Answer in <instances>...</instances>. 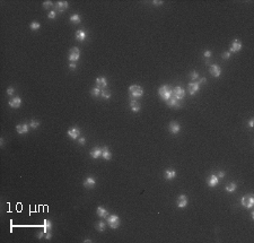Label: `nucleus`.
Instances as JSON below:
<instances>
[{
	"label": "nucleus",
	"instance_id": "1",
	"mask_svg": "<svg viewBox=\"0 0 254 243\" xmlns=\"http://www.w3.org/2000/svg\"><path fill=\"white\" fill-rule=\"evenodd\" d=\"M158 94H159L161 100L168 101V100L172 97V89H171L167 85H163V86L159 87V89H158Z\"/></svg>",
	"mask_w": 254,
	"mask_h": 243
},
{
	"label": "nucleus",
	"instance_id": "2",
	"mask_svg": "<svg viewBox=\"0 0 254 243\" xmlns=\"http://www.w3.org/2000/svg\"><path fill=\"white\" fill-rule=\"evenodd\" d=\"M129 93H130V96L132 98H139L144 95V89L139 85H131L129 87Z\"/></svg>",
	"mask_w": 254,
	"mask_h": 243
},
{
	"label": "nucleus",
	"instance_id": "3",
	"mask_svg": "<svg viewBox=\"0 0 254 243\" xmlns=\"http://www.w3.org/2000/svg\"><path fill=\"white\" fill-rule=\"evenodd\" d=\"M106 218H107V222H108V225H110L111 229L115 230V229H118V227L120 226V218H119L118 215H115V214H111V215H108Z\"/></svg>",
	"mask_w": 254,
	"mask_h": 243
},
{
	"label": "nucleus",
	"instance_id": "4",
	"mask_svg": "<svg viewBox=\"0 0 254 243\" xmlns=\"http://www.w3.org/2000/svg\"><path fill=\"white\" fill-rule=\"evenodd\" d=\"M172 95H173L176 100L181 101V100H183L184 96H185V89L182 88L181 86H175L173 89H172Z\"/></svg>",
	"mask_w": 254,
	"mask_h": 243
},
{
	"label": "nucleus",
	"instance_id": "5",
	"mask_svg": "<svg viewBox=\"0 0 254 243\" xmlns=\"http://www.w3.org/2000/svg\"><path fill=\"white\" fill-rule=\"evenodd\" d=\"M79 57H80V51H79V49L77 46H74V48L70 49V51H69V60H70V62L78 61Z\"/></svg>",
	"mask_w": 254,
	"mask_h": 243
},
{
	"label": "nucleus",
	"instance_id": "6",
	"mask_svg": "<svg viewBox=\"0 0 254 243\" xmlns=\"http://www.w3.org/2000/svg\"><path fill=\"white\" fill-rule=\"evenodd\" d=\"M241 203L243 207L251 209V208H253V206H254V199L252 196H246V197H243V198H242Z\"/></svg>",
	"mask_w": 254,
	"mask_h": 243
},
{
	"label": "nucleus",
	"instance_id": "7",
	"mask_svg": "<svg viewBox=\"0 0 254 243\" xmlns=\"http://www.w3.org/2000/svg\"><path fill=\"white\" fill-rule=\"evenodd\" d=\"M67 135L69 136V137H70L71 139L76 140V139H78V138H79V135H80V130H79V128H77V127L70 128V129H68Z\"/></svg>",
	"mask_w": 254,
	"mask_h": 243
},
{
	"label": "nucleus",
	"instance_id": "8",
	"mask_svg": "<svg viewBox=\"0 0 254 243\" xmlns=\"http://www.w3.org/2000/svg\"><path fill=\"white\" fill-rule=\"evenodd\" d=\"M168 129H170V132H171L172 135H177V134L181 131V126H180V123H177V122L172 121L170 123Z\"/></svg>",
	"mask_w": 254,
	"mask_h": 243
},
{
	"label": "nucleus",
	"instance_id": "9",
	"mask_svg": "<svg viewBox=\"0 0 254 243\" xmlns=\"http://www.w3.org/2000/svg\"><path fill=\"white\" fill-rule=\"evenodd\" d=\"M95 184H96V180L94 179L93 176L86 177L85 181H84V183H82V186H84L86 189H92V188L95 187Z\"/></svg>",
	"mask_w": 254,
	"mask_h": 243
},
{
	"label": "nucleus",
	"instance_id": "10",
	"mask_svg": "<svg viewBox=\"0 0 254 243\" xmlns=\"http://www.w3.org/2000/svg\"><path fill=\"white\" fill-rule=\"evenodd\" d=\"M177 207L178 208H185L187 206V203H189V200H187V197L185 195H181L178 198H177Z\"/></svg>",
	"mask_w": 254,
	"mask_h": 243
},
{
	"label": "nucleus",
	"instance_id": "11",
	"mask_svg": "<svg viewBox=\"0 0 254 243\" xmlns=\"http://www.w3.org/2000/svg\"><path fill=\"white\" fill-rule=\"evenodd\" d=\"M54 6H55L57 12L62 13V12H65V10H67V9H68L69 3H68V1H58V2H57Z\"/></svg>",
	"mask_w": 254,
	"mask_h": 243
},
{
	"label": "nucleus",
	"instance_id": "12",
	"mask_svg": "<svg viewBox=\"0 0 254 243\" xmlns=\"http://www.w3.org/2000/svg\"><path fill=\"white\" fill-rule=\"evenodd\" d=\"M242 49V42L240 40H234L233 41V43H232V45H230V48H229V52L232 53V52H238V51H241Z\"/></svg>",
	"mask_w": 254,
	"mask_h": 243
},
{
	"label": "nucleus",
	"instance_id": "13",
	"mask_svg": "<svg viewBox=\"0 0 254 243\" xmlns=\"http://www.w3.org/2000/svg\"><path fill=\"white\" fill-rule=\"evenodd\" d=\"M209 71H210V74L216 77V78H218V77H220V75H221V68L219 67L218 65H211L210 68H209Z\"/></svg>",
	"mask_w": 254,
	"mask_h": 243
},
{
	"label": "nucleus",
	"instance_id": "14",
	"mask_svg": "<svg viewBox=\"0 0 254 243\" xmlns=\"http://www.w3.org/2000/svg\"><path fill=\"white\" fill-rule=\"evenodd\" d=\"M187 88H189V93L191 95H194L199 89H200V84L197 81V83H190L187 85Z\"/></svg>",
	"mask_w": 254,
	"mask_h": 243
},
{
	"label": "nucleus",
	"instance_id": "15",
	"mask_svg": "<svg viewBox=\"0 0 254 243\" xmlns=\"http://www.w3.org/2000/svg\"><path fill=\"white\" fill-rule=\"evenodd\" d=\"M22 105V98L16 96V97H13L10 101H9V106L13 109H18L19 106Z\"/></svg>",
	"mask_w": 254,
	"mask_h": 243
},
{
	"label": "nucleus",
	"instance_id": "16",
	"mask_svg": "<svg viewBox=\"0 0 254 243\" xmlns=\"http://www.w3.org/2000/svg\"><path fill=\"white\" fill-rule=\"evenodd\" d=\"M16 131H17L19 135H25V134L28 132V124H26V123L17 124V126H16Z\"/></svg>",
	"mask_w": 254,
	"mask_h": 243
},
{
	"label": "nucleus",
	"instance_id": "17",
	"mask_svg": "<svg viewBox=\"0 0 254 243\" xmlns=\"http://www.w3.org/2000/svg\"><path fill=\"white\" fill-rule=\"evenodd\" d=\"M218 183H219V179H218V176L216 175V174H211V175L209 176V179H208V186H209V187L214 188Z\"/></svg>",
	"mask_w": 254,
	"mask_h": 243
},
{
	"label": "nucleus",
	"instance_id": "18",
	"mask_svg": "<svg viewBox=\"0 0 254 243\" xmlns=\"http://www.w3.org/2000/svg\"><path fill=\"white\" fill-rule=\"evenodd\" d=\"M107 81L105 77H98L96 78V87L98 88H106Z\"/></svg>",
	"mask_w": 254,
	"mask_h": 243
},
{
	"label": "nucleus",
	"instance_id": "19",
	"mask_svg": "<svg viewBox=\"0 0 254 243\" xmlns=\"http://www.w3.org/2000/svg\"><path fill=\"white\" fill-rule=\"evenodd\" d=\"M130 108H131V110H132V112H134V113H138L139 111H140V103H138L137 102V100H130Z\"/></svg>",
	"mask_w": 254,
	"mask_h": 243
},
{
	"label": "nucleus",
	"instance_id": "20",
	"mask_svg": "<svg viewBox=\"0 0 254 243\" xmlns=\"http://www.w3.org/2000/svg\"><path fill=\"white\" fill-rule=\"evenodd\" d=\"M76 40L77 41H80V42H82V41H85L86 40V38H87V34H86V32L84 31V29H78L77 32H76Z\"/></svg>",
	"mask_w": 254,
	"mask_h": 243
},
{
	"label": "nucleus",
	"instance_id": "21",
	"mask_svg": "<svg viewBox=\"0 0 254 243\" xmlns=\"http://www.w3.org/2000/svg\"><path fill=\"white\" fill-rule=\"evenodd\" d=\"M96 214H97V216L104 217V218L108 216V212H107L104 207H102V206H98V207H97V209H96Z\"/></svg>",
	"mask_w": 254,
	"mask_h": 243
},
{
	"label": "nucleus",
	"instance_id": "22",
	"mask_svg": "<svg viewBox=\"0 0 254 243\" xmlns=\"http://www.w3.org/2000/svg\"><path fill=\"white\" fill-rule=\"evenodd\" d=\"M102 157L105 160V161H110L111 158H112V154H111V152L108 150L106 146H104L103 148H102Z\"/></svg>",
	"mask_w": 254,
	"mask_h": 243
},
{
	"label": "nucleus",
	"instance_id": "23",
	"mask_svg": "<svg viewBox=\"0 0 254 243\" xmlns=\"http://www.w3.org/2000/svg\"><path fill=\"white\" fill-rule=\"evenodd\" d=\"M166 103H167V105H168V106H171V108H180L178 100H176L173 95H172V97H171L168 101H166Z\"/></svg>",
	"mask_w": 254,
	"mask_h": 243
},
{
	"label": "nucleus",
	"instance_id": "24",
	"mask_svg": "<svg viewBox=\"0 0 254 243\" xmlns=\"http://www.w3.org/2000/svg\"><path fill=\"white\" fill-rule=\"evenodd\" d=\"M101 155H102V148H101V147H95V148H93L92 152H91V156H92V158H94V160L98 158Z\"/></svg>",
	"mask_w": 254,
	"mask_h": 243
},
{
	"label": "nucleus",
	"instance_id": "25",
	"mask_svg": "<svg viewBox=\"0 0 254 243\" xmlns=\"http://www.w3.org/2000/svg\"><path fill=\"white\" fill-rule=\"evenodd\" d=\"M175 176H176V172H175L174 170H166V171H165L164 177H165L166 180H173Z\"/></svg>",
	"mask_w": 254,
	"mask_h": 243
},
{
	"label": "nucleus",
	"instance_id": "26",
	"mask_svg": "<svg viewBox=\"0 0 254 243\" xmlns=\"http://www.w3.org/2000/svg\"><path fill=\"white\" fill-rule=\"evenodd\" d=\"M51 230H52V223L49 219H44L43 220V232L46 233Z\"/></svg>",
	"mask_w": 254,
	"mask_h": 243
},
{
	"label": "nucleus",
	"instance_id": "27",
	"mask_svg": "<svg viewBox=\"0 0 254 243\" xmlns=\"http://www.w3.org/2000/svg\"><path fill=\"white\" fill-rule=\"evenodd\" d=\"M225 189H226V191H227V192H234L235 190L237 189V184H236V183H234V182H230L229 184H227V186H226V188H225Z\"/></svg>",
	"mask_w": 254,
	"mask_h": 243
},
{
	"label": "nucleus",
	"instance_id": "28",
	"mask_svg": "<svg viewBox=\"0 0 254 243\" xmlns=\"http://www.w3.org/2000/svg\"><path fill=\"white\" fill-rule=\"evenodd\" d=\"M70 22L75 23V24H79V23L81 22L80 15H78V14H75V15H72V16L70 17Z\"/></svg>",
	"mask_w": 254,
	"mask_h": 243
},
{
	"label": "nucleus",
	"instance_id": "29",
	"mask_svg": "<svg viewBox=\"0 0 254 243\" xmlns=\"http://www.w3.org/2000/svg\"><path fill=\"white\" fill-rule=\"evenodd\" d=\"M29 27H31L32 31H37V29H40L41 24L39 22H36V20H33V22L29 24Z\"/></svg>",
	"mask_w": 254,
	"mask_h": 243
},
{
	"label": "nucleus",
	"instance_id": "30",
	"mask_svg": "<svg viewBox=\"0 0 254 243\" xmlns=\"http://www.w3.org/2000/svg\"><path fill=\"white\" fill-rule=\"evenodd\" d=\"M29 127H31L32 129L39 128V127H40V121H39V120H35V119H32V120L29 121Z\"/></svg>",
	"mask_w": 254,
	"mask_h": 243
},
{
	"label": "nucleus",
	"instance_id": "31",
	"mask_svg": "<svg viewBox=\"0 0 254 243\" xmlns=\"http://www.w3.org/2000/svg\"><path fill=\"white\" fill-rule=\"evenodd\" d=\"M101 92H102V91H101V88H98V87H96V86H95L93 89L91 91V94L93 95L94 97H97V96H99V95H101Z\"/></svg>",
	"mask_w": 254,
	"mask_h": 243
},
{
	"label": "nucleus",
	"instance_id": "32",
	"mask_svg": "<svg viewBox=\"0 0 254 243\" xmlns=\"http://www.w3.org/2000/svg\"><path fill=\"white\" fill-rule=\"evenodd\" d=\"M96 229L98 232H104L105 231V223L104 222H98L96 224Z\"/></svg>",
	"mask_w": 254,
	"mask_h": 243
},
{
	"label": "nucleus",
	"instance_id": "33",
	"mask_svg": "<svg viewBox=\"0 0 254 243\" xmlns=\"http://www.w3.org/2000/svg\"><path fill=\"white\" fill-rule=\"evenodd\" d=\"M101 96H102L103 98H105V100H110V98H111V93L105 91V89H103V91L101 92Z\"/></svg>",
	"mask_w": 254,
	"mask_h": 243
},
{
	"label": "nucleus",
	"instance_id": "34",
	"mask_svg": "<svg viewBox=\"0 0 254 243\" xmlns=\"http://www.w3.org/2000/svg\"><path fill=\"white\" fill-rule=\"evenodd\" d=\"M190 77H191V79L195 81V79H198V78H199V74H198L195 70H193V71H191V72H190Z\"/></svg>",
	"mask_w": 254,
	"mask_h": 243
},
{
	"label": "nucleus",
	"instance_id": "35",
	"mask_svg": "<svg viewBox=\"0 0 254 243\" xmlns=\"http://www.w3.org/2000/svg\"><path fill=\"white\" fill-rule=\"evenodd\" d=\"M52 6H53V2H52V1H50V0H49V1H44V2H43V8H45V9H49V8H50V7H52Z\"/></svg>",
	"mask_w": 254,
	"mask_h": 243
},
{
	"label": "nucleus",
	"instance_id": "36",
	"mask_svg": "<svg viewBox=\"0 0 254 243\" xmlns=\"http://www.w3.org/2000/svg\"><path fill=\"white\" fill-rule=\"evenodd\" d=\"M14 93H15V89H14V87H8L7 88V95H9V96H13Z\"/></svg>",
	"mask_w": 254,
	"mask_h": 243
},
{
	"label": "nucleus",
	"instance_id": "37",
	"mask_svg": "<svg viewBox=\"0 0 254 243\" xmlns=\"http://www.w3.org/2000/svg\"><path fill=\"white\" fill-rule=\"evenodd\" d=\"M48 17H49V18H51V19L55 18V17H57V12H55V10L50 12V13H49V15H48Z\"/></svg>",
	"mask_w": 254,
	"mask_h": 243
},
{
	"label": "nucleus",
	"instance_id": "38",
	"mask_svg": "<svg viewBox=\"0 0 254 243\" xmlns=\"http://www.w3.org/2000/svg\"><path fill=\"white\" fill-rule=\"evenodd\" d=\"M230 58V52L229 51H226V52H224L223 53V59H225V60H227Z\"/></svg>",
	"mask_w": 254,
	"mask_h": 243
},
{
	"label": "nucleus",
	"instance_id": "39",
	"mask_svg": "<svg viewBox=\"0 0 254 243\" xmlns=\"http://www.w3.org/2000/svg\"><path fill=\"white\" fill-rule=\"evenodd\" d=\"M44 238H45V240H50V239L52 238V233H51V231L46 232V233H45V235H44Z\"/></svg>",
	"mask_w": 254,
	"mask_h": 243
},
{
	"label": "nucleus",
	"instance_id": "40",
	"mask_svg": "<svg viewBox=\"0 0 254 243\" xmlns=\"http://www.w3.org/2000/svg\"><path fill=\"white\" fill-rule=\"evenodd\" d=\"M211 51H210V50H207V51H204V52H203V55H204V58H210V57H211Z\"/></svg>",
	"mask_w": 254,
	"mask_h": 243
},
{
	"label": "nucleus",
	"instance_id": "41",
	"mask_svg": "<svg viewBox=\"0 0 254 243\" xmlns=\"http://www.w3.org/2000/svg\"><path fill=\"white\" fill-rule=\"evenodd\" d=\"M153 3H154V6H161V5H163V1L161 0H154Z\"/></svg>",
	"mask_w": 254,
	"mask_h": 243
},
{
	"label": "nucleus",
	"instance_id": "42",
	"mask_svg": "<svg viewBox=\"0 0 254 243\" xmlns=\"http://www.w3.org/2000/svg\"><path fill=\"white\" fill-rule=\"evenodd\" d=\"M217 176H218V179H223V177L225 176V172H224V171H219Z\"/></svg>",
	"mask_w": 254,
	"mask_h": 243
},
{
	"label": "nucleus",
	"instance_id": "43",
	"mask_svg": "<svg viewBox=\"0 0 254 243\" xmlns=\"http://www.w3.org/2000/svg\"><path fill=\"white\" fill-rule=\"evenodd\" d=\"M78 143H79L80 145H85V143H86V139H85L84 137H81V138H79V139H78Z\"/></svg>",
	"mask_w": 254,
	"mask_h": 243
},
{
	"label": "nucleus",
	"instance_id": "44",
	"mask_svg": "<svg viewBox=\"0 0 254 243\" xmlns=\"http://www.w3.org/2000/svg\"><path fill=\"white\" fill-rule=\"evenodd\" d=\"M69 67H70V69H71V70H75V69H76V67H77V66H76V62H70Z\"/></svg>",
	"mask_w": 254,
	"mask_h": 243
},
{
	"label": "nucleus",
	"instance_id": "45",
	"mask_svg": "<svg viewBox=\"0 0 254 243\" xmlns=\"http://www.w3.org/2000/svg\"><path fill=\"white\" fill-rule=\"evenodd\" d=\"M44 235H45V233H44V232H39L36 236H37V239H42V238H43Z\"/></svg>",
	"mask_w": 254,
	"mask_h": 243
},
{
	"label": "nucleus",
	"instance_id": "46",
	"mask_svg": "<svg viewBox=\"0 0 254 243\" xmlns=\"http://www.w3.org/2000/svg\"><path fill=\"white\" fill-rule=\"evenodd\" d=\"M206 81H207V79H206L204 77H202V78H200V79H199V81H198V83H199V84L201 85V84H204Z\"/></svg>",
	"mask_w": 254,
	"mask_h": 243
},
{
	"label": "nucleus",
	"instance_id": "47",
	"mask_svg": "<svg viewBox=\"0 0 254 243\" xmlns=\"http://www.w3.org/2000/svg\"><path fill=\"white\" fill-rule=\"evenodd\" d=\"M249 126H250L251 128H253V127H254V120H253V119H251V120L249 121Z\"/></svg>",
	"mask_w": 254,
	"mask_h": 243
},
{
	"label": "nucleus",
	"instance_id": "48",
	"mask_svg": "<svg viewBox=\"0 0 254 243\" xmlns=\"http://www.w3.org/2000/svg\"><path fill=\"white\" fill-rule=\"evenodd\" d=\"M84 242H92V240H91V239H86V240H84Z\"/></svg>",
	"mask_w": 254,
	"mask_h": 243
},
{
	"label": "nucleus",
	"instance_id": "49",
	"mask_svg": "<svg viewBox=\"0 0 254 243\" xmlns=\"http://www.w3.org/2000/svg\"><path fill=\"white\" fill-rule=\"evenodd\" d=\"M0 145H1V146H2V145H3V139H2V138H1V139H0Z\"/></svg>",
	"mask_w": 254,
	"mask_h": 243
}]
</instances>
